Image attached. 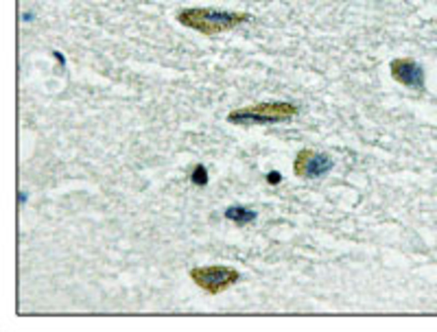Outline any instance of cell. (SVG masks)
<instances>
[{"label": "cell", "instance_id": "obj_1", "mask_svg": "<svg viewBox=\"0 0 437 332\" xmlns=\"http://www.w3.org/2000/svg\"><path fill=\"white\" fill-rule=\"evenodd\" d=\"M252 15L245 11H223V9H199V7H190L177 13V22L188 26L192 31H199L201 35L214 37L219 33L232 31L236 26L250 22Z\"/></svg>", "mask_w": 437, "mask_h": 332}, {"label": "cell", "instance_id": "obj_2", "mask_svg": "<svg viewBox=\"0 0 437 332\" xmlns=\"http://www.w3.org/2000/svg\"><path fill=\"white\" fill-rule=\"evenodd\" d=\"M300 114V107L286 101H271V103H256L241 109H232L228 114V123L232 125H273L284 123Z\"/></svg>", "mask_w": 437, "mask_h": 332}, {"label": "cell", "instance_id": "obj_3", "mask_svg": "<svg viewBox=\"0 0 437 332\" xmlns=\"http://www.w3.org/2000/svg\"><path fill=\"white\" fill-rule=\"evenodd\" d=\"M190 280L208 295H219L230 286H234L241 280V273L234 267H225V264H208V267L190 269Z\"/></svg>", "mask_w": 437, "mask_h": 332}, {"label": "cell", "instance_id": "obj_4", "mask_svg": "<svg viewBox=\"0 0 437 332\" xmlns=\"http://www.w3.org/2000/svg\"><path fill=\"white\" fill-rule=\"evenodd\" d=\"M335 168V160L326 153H317L313 149H302L293 160V173L297 177H308V179H317V177L328 175Z\"/></svg>", "mask_w": 437, "mask_h": 332}, {"label": "cell", "instance_id": "obj_5", "mask_svg": "<svg viewBox=\"0 0 437 332\" xmlns=\"http://www.w3.org/2000/svg\"><path fill=\"white\" fill-rule=\"evenodd\" d=\"M389 70H391V77H394L398 83H402V85L416 87V90H422L424 87V68L416 59H409V57L394 59Z\"/></svg>", "mask_w": 437, "mask_h": 332}, {"label": "cell", "instance_id": "obj_6", "mask_svg": "<svg viewBox=\"0 0 437 332\" xmlns=\"http://www.w3.org/2000/svg\"><path fill=\"white\" fill-rule=\"evenodd\" d=\"M256 210L252 208H245V206H230L228 210H225V219L232 221V223L236 225H250L256 221Z\"/></svg>", "mask_w": 437, "mask_h": 332}, {"label": "cell", "instance_id": "obj_7", "mask_svg": "<svg viewBox=\"0 0 437 332\" xmlns=\"http://www.w3.org/2000/svg\"><path fill=\"white\" fill-rule=\"evenodd\" d=\"M208 179H210V177H208V168H206V166H203V164H195V168H192V173H190V181H192V184L203 188V186H208Z\"/></svg>", "mask_w": 437, "mask_h": 332}, {"label": "cell", "instance_id": "obj_8", "mask_svg": "<svg viewBox=\"0 0 437 332\" xmlns=\"http://www.w3.org/2000/svg\"><path fill=\"white\" fill-rule=\"evenodd\" d=\"M280 181H282V175L278 173V170H271V173L267 175V184L275 186V184H280Z\"/></svg>", "mask_w": 437, "mask_h": 332}, {"label": "cell", "instance_id": "obj_9", "mask_svg": "<svg viewBox=\"0 0 437 332\" xmlns=\"http://www.w3.org/2000/svg\"><path fill=\"white\" fill-rule=\"evenodd\" d=\"M53 55H55V59H57V62H59V64H62V66L66 64V59H64V55H62V53H57V51H53Z\"/></svg>", "mask_w": 437, "mask_h": 332}, {"label": "cell", "instance_id": "obj_10", "mask_svg": "<svg viewBox=\"0 0 437 332\" xmlns=\"http://www.w3.org/2000/svg\"><path fill=\"white\" fill-rule=\"evenodd\" d=\"M24 199H26V192H20V195H18V203H24Z\"/></svg>", "mask_w": 437, "mask_h": 332}]
</instances>
